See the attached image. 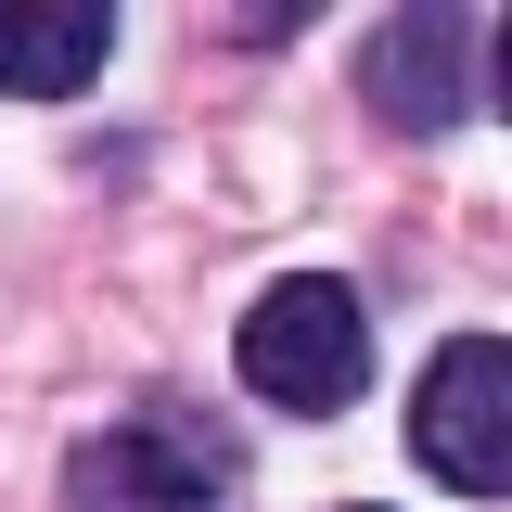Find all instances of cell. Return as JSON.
Wrapping results in <instances>:
<instances>
[{"label":"cell","mask_w":512,"mask_h":512,"mask_svg":"<svg viewBox=\"0 0 512 512\" xmlns=\"http://www.w3.org/2000/svg\"><path fill=\"white\" fill-rule=\"evenodd\" d=\"M359 512H384V500H359Z\"/></svg>","instance_id":"6"},{"label":"cell","mask_w":512,"mask_h":512,"mask_svg":"<svg viewBox=\"0 0 512 512\" xmlns=\"http://www.w3.org/2000/svg\"><path fill=\"white\" fill-rule=\"evenodd\" d=\"M410 461L461 487V500H500L512 487V346L500 333H448L423 397H410Z\"/></svg>","instance_id":"4"},{"label":"cell","mask_w":512,"mask_h":512,"mask_svg":"<svg viewBox=\"0 0 512 512\" xmlns=\"http://www.w3.org/2000/svg\"><path fill=\"white\" fill-rule=\"evenodd\" d=\"M231 500V436L180 410V397H154V410H128L116 436L77 448V474H64V512H218Z\"/></svg>","instance_id":"2"},{"label":"cell","mask_w":512,"mask_h":512,"mask_svg":"<svg viewBox=\"0 0 512 512\" xmlns=\"http://www.w3.org/2000/svg\"><path fill=\"white\" fill-rule=\"evenodd\" d=\"M116 52L103 0H0V90L13 103H77Z\"/></svg>","instance_id":"5"},{"label":"cell","mask_w":512,"mask_h":512,"mask_svg":"<svg viewBox=\"0 0 512 512\" xmlns=\"http://www.w3.org/2000/svg\"><path fill=\"white\" fill-rule=\"evenodd\" d=\"M231 372H244L282 423L359 410V384H372V308H359V282H333V269L269 282L244 308V333H231Z\"/></svg>","instance_id":"1"},{"label":"cell","mask_w":512,"mask_h":512,"mask_svg":"<svg viewBox=\"0 0 512 512\" xmlns=\"http://www.w3.org/2000/svg\"><path fill=\"white\" fill-rule=\"evenodd\" d=\"M359 103L410 141L487 116V13H372L359 26Z\"/></svg>","instance_id":"3"}]
</instances>
